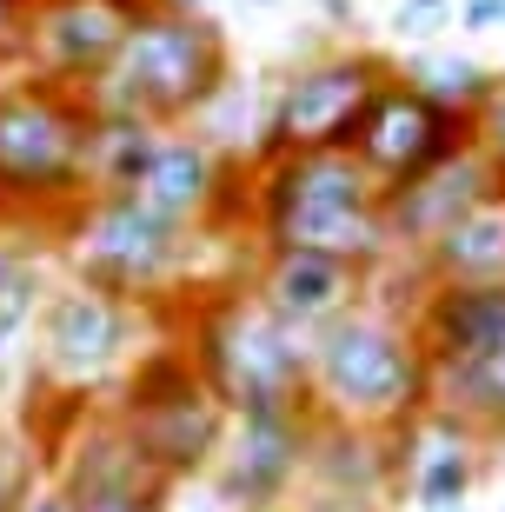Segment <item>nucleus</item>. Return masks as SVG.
<instances>
[{
	"instance_id": "nucleus-2",
	"label": "nucleus",
	"mask_w": 505,
	"mask_h": 512,
	"mask_svg": "<svg viewBox=\"0 0 505 512\" xmlns=\"http://www.w3.org/2000/svg\"><path fill=\"white\" fill-rule=\"evenodd\" d=\"M87 140V87L14 74V87L0 94V227H67L80 200H94Z\"/></svg>"
},
{
	"instance_id": "nucleus-31",
	"label": "nucleus",
	"mask_w": 505,
	"mask_h": 512,
	"mask_svg": "<svg viewBox=\"0 0 505 512\" xmlns=\"http://www.w3.org/2000/svg\"><path fill=\"white\" fill-rule=\"evenodd\" d=\"M193 512H213V506H193Z\"/></svg>"
},
{
	"instance_id": "nucleus-26",
	"label": "nucleus",
	"mask_w": 505,
	"mask_h": 512,
	"mask_svg": "<svg viewBox=\"0 0 505 512\" xmlns=\"http://www.w3.org/2000/svg\"><path fill=\"white\" fill-rule=\"evenodd\" d=\"M20 512H74V493L60 486V473H40L27 486V499H20Z\"/></svg>"
},
{
	"instance_id": "nucleus-32",
	"label": "nucleus",
	"mask_w": 505,
	"mask_h": 512,
	"mask_svg": "<svg viewBox=\"0 0 505 512\" xmlns=\"http://www.w3.org/2000/svg\"><path fill=\"white\" fill-rule=\"evenodd\" d=\"M499 74H505V67H499Z\"/></svg>"
},
{
	"instance_id": "nucleus-3",
	"label": "nucleus",
	"mask_w": 505,
	"mask_h": 512,
	"mask_svg": "<svg viewBox=\"0 0 505 512\" xmlns=\"http://www.w3.org/2000/svg\"><path fill=\"white\" fill-rule=\"evenodd\" d=\"M313 413L339 426L399 433L432 406V366L412 333V306L359 300L313 333Z\"/></svg>"
},
{
	"instance_id": "nucleus-20",
	"label": "nucleus",
	"mask_w": 505,
	"mask_h": 512,
	"mask_svg": "<svg viewBox=\"0 0 505 512\" xmlns=\"http://www.w3.org/2000/svg\"><path fill=\"white\" fill-rule=\"evenodd\" d=\"M160 133L167 127H153L140 114H100L94 107V140H87V180H94V193H127L140 180V167L153 160Z\"/></svg>"
},
{
	"instance_id": "nucleus-16",
	"label": "nucleus",
	"mask_w": 505,
	"mask_h": 512,
	"mask_svg": "<svg viewBox=\"0 0 505 512\" xmlns=\"http://www.w3.org/2000/svg\"><path fill=\"white\" fill-rule=\"evenodd\" d=\"M246 286L260 293L286 326H300L313 340L319 326H333L339 313H353L359 300H373V273L333 253H306V247H260Z\"/></svg>"
},
{
	"instance_id": "nucleus-12",
	"label": "nucleus",
	"mask_w": 505,
	"mask_h": 512,
	"mask_svg": "<svg viewBox=\"0 0 505 512\" xmlns=\"http://www.w3.org/2000/svg\"><path fill=\"white\" fill-rule=\"evenodd\" d=\"M147 0H34L14 40V67L34 80H67V87H94L127 47L133 20Z\"/></svg>"
},
{
	"instance_id": "nucleus-5",
	"label": "nucleus",
	"mask_w": 505,
	"mask_h": 512,
	"mask_svg": "<svg viewBox=\"0 0 505 512\" xmlns=\"http://www.w3.org/2000/svg\"><path fill=\"white\" fill-rule=\"evenodd\" d=\"M193 366L233 413H273V406H313V340L286 326L253 286H213L187 306Z\"/></svg>"
},
{
	"instance_id": "nucleus-10",
	"label": "nucleus",
	"mask_w": 505,
	"mask_h": 512,
	"mask_svg": "<svg viewBox=\"0 0 505 512\" xmlns=\"http://www.w3.org/2000/svg\"><path fill=\"white\" fill-rule=\"evenodd\" d=\"M140 313L127 293H107L94 280H67L47 293L40 306V333H34V380L54 393H100V386L133 360V333Z\"/></svg>"
},
{
	"instance_id": "nucleus-23",
	"label": "nucleus",
	"mask_w": 505,
	"mask_h": 512,
	"mask_svg": "<svg viewBox=\"0 0 505 512\" xmlns=\"http://www.w3.org/2000/svg\"><path fill=\"white\" fill-rule=\"evenodd\" d=\"M386 27L399 40H432V34H446V27H459V7L452 0H399Z\"/></svg>"
},
{
	"instance_id": "nucleus-15",
	"label": "nucleus",
	"mask_w": 505,
	"mask_h": 512,
	"mask_svg": "<svg viewBox=\"0 0 505 512\" xmlns=\"http://www.w3.org/2000/svg\"><path fill=\"white\" fill-rule=\"evenodd\" d=\"M492 193H505V180H499V167L486 160L479 140H466L459 153H446L439 167H426L419 180H406V187H386L393 253L412 266L432 240H439V233L452 227V220H466V213L479 207V200H492Z\"/></svg>"
},
{
	"instance_id": "nucleus-4",
	"label": "nucleus",
	"mask_w": 505,
	"mask_h": 512,
	"mask_svg": "<svg viewBox=\"0 0 505 512\" xmlns=\"http://www.w3.org/2000/svg\"><path fill=\"white\" fill-rule=\"evenodd\" d=\"M233 80V40L206 7L147 0L127 47L87 87L100 114H140L153 127H193L200 107Z\"/></svg>"
},
{
	"instance_id": "nucleus-21",
	"label": "nucleus",
	"mask_w": 505,
	"mask_h": 512,
	"mask_svg": "<svg viewBox=\"0 0 505 512\" xmlns=\"http://www.w3.org/2000/svg\"><path fill=\"white\" fill-rule=\"evenodd\" d=\"M47 293H54V286H47V273H40L34 253L0 240V373H7L27 346H34Z\"/></svg>"
},
{
	"instance_id": "nucleus-28",
	"label": "nucleus",
	"mask_w": 505,
	"mask_h": 512,
	"mask_svg": "<svg viewBox=\"0 0 505 512\" xmlns=\"http://www.w3.org/2000/svg\"><path fill=\"white\" fill-rule=\"evenodd\" d=\"M27 7H34V0H0V54H14V40H20V20H27Z\"/></svg>"
},
{
	"instance_id": "nucleus-8",
	"label": "nucleus",
	"mask_w": 505,
	"mask_h": 512,
	"mask_svg": "<svg viewBox=\"0 0 505 512\" xmlns=\"http://www.w3.org/2000/svg\"><path fill=\"white\" fill-rule=\"evenodd\" d=\"M113 419L127 426L133 453L147 459L167 486H180V479L213 473V459L226 446V426H233V406L206 386L193 353L173 340V346H140V360L120 380Z\"/></svg>"
},
{
	"instance_id": "nucleus-24",
	"label": "nucleus",
	"mask_w": 505,
	"mask_h": 512,
	"mask_svg": "<svg viewBox=\"0 0 505 512\" xmlns=\"http://www.w3.org/2000/svg\"><path fill=\"white\" fill-rule=\"evenodd\" d=\"M472 140L486 147V160L499 167V180H505V87L479 107V114H472Z\"/></svg>"
},
{
	"instance_id": "nucleus-19",
	"label": "nucleus",
	"mask_w": 505,
	"mask_h": 512,
	"mask_svg": "<svg viewBox=\"0 0 505 512\" xmlns=\"http://www.w3.org/2000/svg\"><path fill=\"white\" fill-rule=\"evenodd\" d=\"M406 273H412V293H419V286H446V280L452 286L505 280V193L479 200L466 220H452Z\"/></svg>"
},
{
	"instance_id": "nucleus-13",
	"label": "nucleus",
	"mask_w": 505,
	"mask_h": 512,
	"mask_svg": "<svg viewBox=\"0 0 505 512\" xmlns=\"http://www.w3.org/2000/svg\"><path fill=\"white\" fill-rule=\"evenodd\" d=\"M472 140V120L452 114L446 100H432L426 87H412L406 74H393L373 94V107L353 127V153L373 167L379 187H406L426 167H439L446 153H459Z\"/></svg>"
},
{
	"instance_id": "nucleus-18",
	"label": "nucleus",
	"mask_w": 505,
	"mask_h": 512,
	"mask_svg": "<svg viewBox=\"0 0 505 512\" xmlns=\"http://www.w3.org/2000/svg\"><path fill=\"white\" fill-rule=\"evenodd\" d=\"M306 486H313V506L373 512L386 493H399L393 433L319 419V433H313V459H306Z\"/></svg>"
},
{
	"instance_id": "nucleus-1",
	"label": "nucleus",
	"mask_w": 505,
	"mask_h": 512,
	"mask_svg": "<svg viewBox=\"0 0 505 512\" xmlns=\"http://www.w3.org/2000/svg\"><path fill=\"white\" fill-rule=\"evenodd\" d=\"M253 240L260 247H306L353 260L366 273L399 266L386 227V187L353 147L260 153L253 160Z\"/></svg>"
},
{
	"instance_id": "nucleus-7",
	"label": "nucleus",
	"mask_w": 505,
	"mask_h": 512,
	"mask_svg": "<svg viewBox=\"0 0 505 512\" xmlns=\"http://www.w3.org/2000/svg\"><path fill=\"white\" fill-rule=\"evenodd\" d=\"M206 240H220V233L180 227V220L153 213L147 200H133V193H94V200H80V213L60 227V247H67L74 280L127 293L133 306H167V293H180V286L193 280Z\"/></svg>"
},
{
	"instance_id": "nucleus-25",
	"label": "nucleus",
	"mask_w": 505,
	"mask_h": 512,
	"mask_svg": "<svg viewBox=\"0 0 505 512\" xmlns=\"http://www.w3.org/2000/svg\"><path fill=\"white\" fill-rule=\"evenodd\" d=\"M27 486H34V473H27V459H20V446L7 439V426H0V512H20Z\"/></svg>"
},
{
	"instance_id": "nucleus-17",
	"label": "nucleus",
	"mask_w": 505,
	"mask_h": 512,
	"mask_svg": "<svg viewBox=\"0 0 505 512\" xmlns=\"http://www.w3.org/2000/svg\"><path fill=\"white\" fill-rule=\"evenodd\" d=\"M393 459H399V493L419 512H466L472 486L486 473V439H472L459 419L426 406L412 426L393 433Z\"/></svg>"
},
{
	"instance_id": "nucleus-6",
	"label": "nucleus",
	"mask_w": 505,
	"mask_h": 512,
	"mask_svg": "<svg viewBox=\"0 0 505 512\" xmlns=\"http://www.w3.org/2000/svg\"><path fill=\"white\" fill-rule=\"evenodd\" d=\"M412 333L432 366V406L472 439L505 446V280L419 286Z\"/></svg>"
},
{
	"instance_id": "nucleus-11",
	"label": "nucleus",
	"mask_w": 505,
	"mask_h": 512,
	"mask_svg": "<svg viewBox=\"0 0 505 512\" xmlns=\"http://www.w3.org/2000/svg\"><path fill=\"white\" fill-rule=\"evenodd\" d=\"M319 413L313 406H273V413H233L226 446L213 459V493L233 512H280L293 486H306Z\"/></svg>"
},
{
	"instance_id": "nucleus-14",
	"label": "nucleus",
	"mask_w": 505,
	"mask_h": 512,
	"mask_svg": "<svg viewBox=\"0 0 505 512\" xmlns=\"http://www.w3.org/2000/svg\"><path fill=\"white\" fill-rule=\"evenodd\" d=\"M54 473L74 493V512H167V493H173L167 479L133 453L127 426L113 413H80V433Z\"/></svg>"
},
{
	"instance_id": "nucleus-30",
	"label": "nucleus",
	"mask_w": 505,
	"mask_h": 512,
	"mask_svg": "<svg viewBox=\"0 0 505 512\" xmlns=\"http://www.w3.org/2000/svg\"><path fill=\"white\" fill-rule=\"evenodd\" d=\"M253 7H273V0H253Z\"/></svg>"
},
{
	"instance_id": "nucleus-27",
	"label": "nucleus",
	"mask_w": 505,
	"mask_h": 512,
	"mask_svg": "<svg viewBox=\"0 0 505 512\" xmlns=\"http://www.w3.org/2000/svg\"><path fill=\"white\" fill-rule=\"evenodd\" d=\"M505 0H459V34H499Z\"/></svg>"
},
{
	"instance_id": "nucleus-9",
	"label": "nucleus",
	"mask_w": 505,
	"mask_h": 512,
	"mask_svg": "<svg viewBox=\"0 0 505 512\" xmlns=\"http://www.w3.org/2000/svg\"><path fill=\"white\" fill-rule=\"evenodd\" d=\"M399 74L393 54L379 47H326L313 60H293L273 80V114H266L260 153H313V147H353L359 114L373 94ZM253 153V160H260Z\"/></svg>"
},
{
	"instance_id": "nucleus-22",
	"label": "nucleus",
	"mask_w": 505,
	"mask_h": 512,
	"mask_svg": "<svg viewBox=\"0 0 505 512\" xmlns=\"http://www.w3.org/2000/svg\"><path fill=\"white\" fill-rule=\"evenodd\" d=\"M399 74H406L412 87H426L432 100H446L452 114H466V120L505 87L499 67H479V60H466V54H406V60H399Z\"/></svg>"
},
{
	"instance_id": "nucleus-29",
	"label": "nucleus",
	"mask_w": 505,
	"mask_h": 512,
	"mask_svg": "<svg viewBox=\"0 0 505 512\" xmlns=\"http://www.w3.org/2000/svg\"><path fill=\"white\" fill-rule=\"evenodd\" d=\"M7 67H14V54H0V94H7V87H14V80H7Z\"/></svg>"
}]
</instances>
